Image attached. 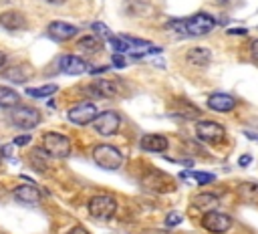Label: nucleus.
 Listing matches in <instances>:
<instances>
[{
    "label": "nucleus",
    "mask_w": 258,
    "mask_h": 234,
    "mask_svg": "<svg viewBox=\"0 0 258 234\" xmlns=\"http://www.w3.org/2000/svg\"><path fill=\"white\" fill-rule=\"evenodd\" d=\"M216 26V18L206 14V12H198L189 18H173L167 22V28L175 30L179 36L189 38V36H204L208 32H212Z\"/></svg>",
    "instance_id": "f257e3e1"
},
{
    "label": "nucleus",
    "mask_w": 258,
    "mask_h": 234,
    "mask_svg": "<svg viewBox=\"0 0 258 234\" xmlns=\"http://www.w3.org/2000/svg\"><path fill=\"white\" fill-rule=\"evenodd\" d=\"M42 149L50 155V157H56V159H62L71 153L73 149V143L71 139L64 135V133H58V131H46L42 135Z\"/></svg>",
    "instance_id": "f03ea898"
},
{
    "label": "nucleus",
    "mask_w": 258,
    "mask_h": 234,
    "mask_svg": "<svg viewBox=\"0 0 258 234\" xmlns=\"http://www.w3.org/2000/svg\"><path fill=\"white\" fill-rule=\"evenodd\" d=\"M93 161L103 169H119L123 163V153L109 143H99L93 147Z\"/></svg>",
    "instance_id": "7ed1b4c3"
},
{
    "label": "nucleus",
    "mask_w": 258,
    "mask_h": 234,
    "mask_svg": "<svg viewBox=\"0 0 258 234\" xmlns=\"http://www.w3.org/2000/svg\"><path fill=\"white\" fill-rule=\"evenodd\" d=\"M87 210L97 220H109L117 212V200L109 194H97L87 202Z\"/></svg>",
    "instance_id": "20e7f679"
},
{
    "label": "nucleus",
    "mask_w": 258,
    "mask_h": 234,
    "mask_svg": "<svg viewBox=\"0 0 258 234\" xmlns=\"http://www.w3.org/2000/svg\"><path fill=\"white\" fill-rule=\"evenodd\" d=\"M141 186L153 194H165V192H171L175 188L173 180L159 169H147L141 178Z\"/></svg>",
    "instance_id": "39448f33"
},
{
    "label": "nucleus",
    "mask_w": 258,
    "mask_h": 234,
    "mask_svg": "<svg viewBox=\"0 0 258 234\" xmlns=\"http://www.w3.org/2000/svg\"><path fill=\"white\" fill-rule=\"evenodd\" d=\"M232 224H234L232 216L226 212H220V210H208L202 216V228L212 234H224L232 228Z\"/></svg>",
    "instance_id": "423d86ee"
},
{
    "label": "nucleus",
    "mask_w": 258,
    "mask_h": 234,
    "mask_svg": "<svg viewBox=\"0 0 258 234\" xmlns=\"http://www.w3.org/2000/svg\"><path fill=\"white\" fill-rule=\"evenodd\" d=\"M10 121L12 125H16L18 129H34L42 117H40V111L34 109V107H14L12 113H10Z\"/></svg>",
    "instance_id": "0eeeda50"
},
{
    "label": "nucleus",
    "mask_w": 258,
    "mask_h": 234,
    "mask_svg": "<svg viewBox=\"0 0 258 234\" xmlns=\"http://www.w3.org/2000/svg\"><path fill=\"white\" fill-rule=\"evenodd\" d=\"M99 115L97 111V105L91 103V101H83V103H77L69 109L67 113V119L73 123V125H89L95 121V117Z\"/></svg>",
    "instance_id": "6e6552de"
},
{
    "label": "nucleus",
    "mask_w": 258,
    "mask_h": 234,
    "mask_svg": "<svg viewBox=\"0 0 258 234\" xmlns=\"http://www.w3.org/2000/svg\"><path fill=\"white\" fill-rule=\"evenodd\" d=\"M93 127L99 135L103 137H109V135H115L121 127V115L117 111H103L95 117L93 121Z\"/></svg>",
    "instance_id": "1a4fd4ad"
},
{
    "label": "nucleus",
    "mask_w": 258,
    "mask_h": 234,
    "mask_svg": "<svg viewBox=\"0 0 258 234\" xmlns=\"http://www.w3.org/2000/svg\"><path fill=\"white\" fill-rule=\"evenodd\" d=\"M196 137L206 143H222L226 139V129H224V125H220L216 121H198Z\"/></svg>",
    "instance_id": "9d476101"
},
{
    "label": "nucleus",
    "mask_w": 258,
    "mask_h": 234,
    "mask_svg": "<svg viewBox=\"0 0 258 234\" xmlns=\"http://www.w3.org/2000/svg\"><path fill=\"white\" fill-rule=\"evenodd\" d=\"M58 69L64 73V75H83L89 71V63L81 56H75V54H64L58 58Z\"/></svg>",
    "instance_id": "9b49d317"
},
{
    "label": "nucleus",
    "mask_w": 258,
    "mask_h": 234,
    "mask_svg": "<svg viewBox=\"0 0 258 234\" xmlns=\"http://www.w3.org/2000/svg\"><path fill=\"white\" fill-rule=\"evenodd\" d=\"M139 147L143 151H149V153H163L169 147V141L161 133H147L139 139Z\"/></svg>",
    "instance_id": "f8f14e48"
},
{
    "label": "nucleus",
    "mask_w": 258,
    "mask_h": 234,
    "mask_svg": "<svg viewBox=\"0 0 258 234\" xmlns=\"http://www.w3.org/2000/svg\"><path fill=\"white\" fill-rule=\"evenodd\" d=\"M2 77L12 81V83H26L32 77V69L28 63H16V65H8L2 71Z\"/></svg>",
    "instance_id": "ddd939ff"
},
{
    "label": "nucleus",
    "mask_w": 258,
    "mask_h": 234,
    "mask_svg": "<svg viewBox=\"0 0 258 234\" xmlns=\"http://www.w3.org/2000/svg\"><path fill=\"white\" fill-rule=\"evenodd\" d=\"M12 196H14L16 202H20V204H28V206H34V204H38V202L42 200L40 190H38L36 186H30V184H22V186L14 188Z\"/></svg>",
    "instance_id": "4468645a"
},
{
    "label": "nucleus",
    "mask_w": 258,
    "mask_h": 234,
    "mask_svg": "<svg viewBox=\"0 0 258 234\" xmlns=\"http://www.w3.org/2000/svg\"><path fill=\"white\" fill-rule=\"evenodd\" d=\"M48 34L54 40H71L79 34V28L75 24L64 22V20H54V22L48 24Z\"/></svg>",
    "instance_id": "2eb2a0df"
},
{
    "label": "nucleus",
    "mask_w": 258,
    "mask_h": 234,
    "mask_svg": "<svg viewBox=\"0 0 258 234\" xmlns=\"http://www.w3.org/2000/svg\"><path fill=\"white\" fill-rule=\"evenodd\" d=\"M89 91L95 95V97H101V99H113L119 95V85L115 81H109V79H97L95 83L89 85Z\"/></svg>",
    "instance_id": "dca6fc26"
},
{
    "label": "nucleus",
    "mask_w": 258,
    "mask_h": 234,
    "mask_svg": "<svg viewBox=\"0 0 258 234\" xmlns=\"http://www.w3.org/2000/svg\"><path fill=\"white\" fill-rule=\"evenodd\" d=\"M208 107L212 111H218V113H228L236 107V99L228 93H214L208 97Z\"/></svg>",
    "instance_id": "f3484780"
},
{
    "label": "nucleus",
    "mask_w": 258,
    "mask_h": 234,
    "mask_svg": "<svg viewBox=\"0 0 258 234\" xmlns=\"http://www.w3.org/2000/svg\"><path fill=\"white\" fill-rule=\"evenodd\" d=\"M0 24L6 30H22L26 26V18L18 10H6V12L0 14Z\"/></svg>",
    "instance_id": "a211bd4d"
},
{
    "label": "nucleus",
    "mask_w": 258,
    "mask_h": 234,
    "mask_svg": "<svg viewBox=\"0 0 258 234\" xmlns=\"http://www.w3.org/2000/svg\"><path fill=\"white\" fill-rule=\"evenodd\" d=\"M185 58L189 65H196V67H208L210 61H212V50L206 48V46H194L185 52Z\"/></svg>",
    "instance_id": "6ab92c4d"
},
{
    "label": "nucleus",
    "mask_w": 258,
    "mask_h": 234,
    "mask_svg": "<svg viewBox=\"0 0 258 234\" xmlns=\"http://www.w3.org/2000/svg\"><path fill=\"white\" fill-rule=\"evenodd\" d=\"M79 48L85 52H101L103 50V40L95 34H87L79 38Z\"/></svg>",
    "instance_id": "aec40b11"
},
{
    "label": "nucleus",
    "mask_w": 258,
    "mask_h": 234,
    "mask_svg": "<svg viewBox=\"0 0 258 234\" xmlns=\"http://www.w3.org/2000/svg\"><path fill=\"white\" fill-rule=\"evenodd\" d=\"M18 101H20V95L10 89V87H0V107L4 109H14L18 107Z\"/></svg>",
    "instance_id": "412c9836"
},
{
    "label": "nucleus",
    "mask_w": 258,
    "mask_h": 234,
    "mask_svg": "<svg viewBox=\"0 0 258 234\" xmlns=\"http://www.w3.org/2000/svg\"><path fill=\"white\" fill-rule=\"evenodd\" d=\"M58 91V85L54 83H48V85H42V87H28L26 89V95L28 97H34V99H42V97H50Z\"/></svg>",
    "instance_id": "4be33fe9"
},
{
    "label": "nucleus",
    "mask_w": 258,
    "mask_h": 234,
    "mask_svg": "<svg viewBox=\"0 0 258 234\" xmlns=\"http://www.w3.org/2000/svg\"><path fill=\"white\" fill-rule=\"evenodd\" d=\"M236 192H238L240 198L258 200V182H242V184H238Z\"/></svg>",
    "instance_id": "5701e85b"
},
{
    "label": "nucleus",
    "mask_w": 258,
    "mask_h": 234,
    "mask_svg": "<svg viewBox=\"0 0 258 234\" xmlns=\"http://www.w3.org/2000/svg\"><path fill=\"white\" fill-rule=\"evenodd\" d=\"M216 204H218V196L216 194H198V196H194V206L200 208V210H206L208 212Z\"/></svg>",
    "instance_id": "b1692460"
},
{
    "label": "nucleus",
    "mask_w": 258,
    "mask_h": 234,
    "mask_svg": "<svg viewBox=\"0 0 258 234\" xmlns=\"http://www.w3.org/2000/svg\"><path fill=\"white\" fill-rule=\"evenodd\" d=\"M183 176H189V178H194L198 184H202V186H206V184H212L216 178H214V173H206V171H183L181 173V178Z\"/></svg>",
    "instance_id": "393cba45"
},
{
    "label": "nucleus",
    "mask_w": 258,
    "mask_h": 234,
    "mask_svg": "<svg viewBox=\"0 0 258 234\" xmlns=\"http://www.w3.org/2000/svg\"><path fill=\"white\" fill-rule=\"evenodd\" d=\"M93 30H95V34L101 38V40H111L113 38V32L109 30V26L107 24H103V22H93Z\"/></svg>",
    "instance_id": "a878e982"
},
{
    "label": "nucleus",
    "mask_w": 258,
    "mask_h": 234,
    "mask_svg": "<svg viewBox=\"0 0 258 234\" xmlns=\"http://www.w3.org/2000/svg\"><path fill=\"white\" fill-rule=\"evenodd\" d=\"M181 220H183V218H181L179 212H169V214L165 216V226H169V228H171V226H177V224H181Z\"/></svg>",
    "instance_id": "bb28decb"
},
{
    "label": "nucleus",
    "mask_w": 258,
    "mask_h": 234,
    "mask_svg": "<svg viewBox=\"0 0 258 234\" xmlns=\"http://www.w3.org/2000/svg\"><path fill=\"white\" fill-rule=\"evenodd\" d=\"M113 65H115L117 69H123V67H125V58L121 56V52H113Z\"/></svg>",
    "instance_id": "cd10ccee"
},
{
    "label": "nucleus",
    "mask_w": 258,
    "mask_h": 234,
    "mask_svg": "<svg viewBox=\"0 0 258 234\" xmlns=\"http://www.w3.org/2000/svg\"><path fill=\"white\" fill-rule=\"evenodd\" d=\"M250 56L258 63V38H254V40H252V44H250Z\"/></svg>",
    "instance_id": "c85d7f7f"
},
{
    "label": "nucleus",
    "mask_w": 258,
    "mask_h": 234,
    "mask_svg": "<svg viewBox=\"0 0 258 234\" xmlns=\"http://www.w3.org/2000/svg\"><path fill=\"white\" fill-rule=\"evenodd\" d=\"M67 234H91V232H89V230H87L85 226H81V224H77V226H73V228H71V230H69Z\"/></svg>",
    "instance_id": "c756f323"
},
{
    "label": "nucleus",
    "mask_w": 258,
    "mask_h": 234,
    "mask_svg": "<svg viewBox=\"0 0 258 234\" xmlns=\"http://www.w3.org/2000/svg\"><path fill=\"white\" fill-rule=\"evenodd\" d=\"M250 161H252V155H250V153H244V155H240V159H238V165L246 167Z\"/></svg>",
    "instance_id": "7c9ffc66"
},
{
    "label": "nucleus",
    "mask_w": 258,
    "mask_h": 234,
    "mask_svg": "<svg viewBox=\"0 0 258 234\" xmlns=\"http://www.w3.org/2000/svg\"><path fill=\"white\" fill-rule=\"evenodd\" d=\"M28 141H30V135H20L14 139V145H26Z\"/></svg>",
    "instance_id": "2f4dec72"
},
{
    "label": "nucleus",
    "mask_w": 258,
    "mask_h": 234,
    "mask_svg": "<svg viewBox=\"0 0 258 234\" xmlns=\"http://www.w3.org/2000/svg\"><path fill=\"white\" fill-rule=\"evenodd\" d=\"M0 155L10 157V155H12V145H4V147H2V151H0Z\"/></svg>",
    "instance_id": "473e14b6"
},
{
    "label": "nucleus",
    "mask_w": 258,
    "mask_h": 234,
    "mask_svg": "<svg viewBox=\"0 0 258 234\" xmlns=\"http://www.w3.org/2000/svg\"><path fill=\"white\" fill-rule=\"evenodd\" d=\"M105 71H107V67H95V69H89L91 75H99V73H105Z\"/></svg>",
    "instance_id": "72a5a7b5"
},
{
    "label": "nucleus",
    "mask_w": 258,
    "mask_h": 234,
    "mask_svg": "<svg viewBox=\"0 0 258 234\" xmlns=\"http://www.w3.org/2000/svg\"><path fill=\"white\" fill-rule=\"evenodd\" d=\"M228 34H246V28H230Z\"/></svg>",
    "instance_id": "f704fd0d"
},
{
    "label": "nucleus",
    "mask_w": 258,
    "mask_h": 234,
    "mask_svg": "<svg viewBox=\"0 0 258 234\" xmlns=\"http://www.w3.org/2000/svg\"><path fill=\"white\" fill-rule=\"evenodd\" d=\"M4 65H6V52H2V50H0V69H2Z\"/></svg>",
    "instance_id": "c9c22d12"
},
{
    "label": "nucleus",
    "mask_w": 258,
    "mask_h": 234,
    "mask_svg": "<svg viewBox=\"0 0 258 234\" xmlns=\"http://www.w3.org/2000/svg\"><path fill=\"white\" fill-rule=\"evenodd\" d=\"M48 2H54V4H60L62 0H48Z\"/></svg>",
    "instance_id": "e433bc0d"
},
{
    "label": "nucleus",
    "mask_w": 258,
    "mask_h": 234,
    "mask_svg": "<svg viewBox=\"0 0 258 234\" xmlns=\"http://www.w3.org/2000/svg\"><path fill=\"white\" fill-rule=\"evenodd\" d=\"M218 2H220V4H226V2H228V0H218Z\"/></svg>",
    "instance_id": "4c0bfd02"
},
{
    "label": "nucleus",
    "mask_w": 258,
    "mask_h": 234,
    "mask_svg": "<svg viewBox=\"0 0 258 234\" xmlns=\"http://www.w3.org/2000/svg\"><path fill=\"white\" fill-rule=\"evenodd\" d=\"M0 159H2V155H0Z\"/></svg>",
    "instance_id": "58836bf2"
}]
</instances>
